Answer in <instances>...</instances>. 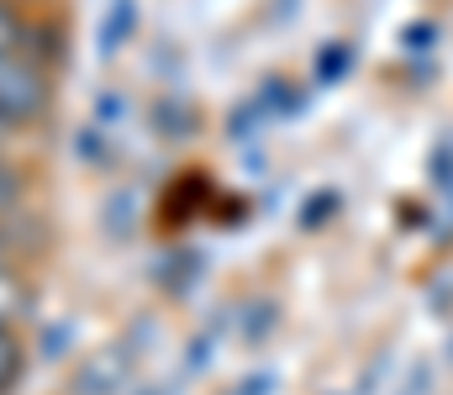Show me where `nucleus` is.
<instances>
[{
    "label": "nucleus",
    "mask_w": 453,
    "mask_h": 395,
    "mask_svg": "<svg viewBox=\"0 0 453 395\" xmlns=\"http://www.w3.org/2000/svg\"><path fill=\"white\" fill-rule=\"evenodd\" d=\"M53 111V85H48V69L11 48L0 53V127L16 132V127H37L42 117Z\"/></svg>",
    "instance_id": "1"
},
{
    "label": "nucleus",
    "mask_w": 453,
    "mask_h": 395,
    "mask_svg": "<svg viewBox=\"0 0 453 395\" xmlns=\"http://www.w3.org/2000/svg\"><path fill=\"white\" fill-rule=\"evenodd\" d=\"M27 311H32V290H27V279L11 269V259H0V322L16 327Z\"/></svg>",
    "instance_id": "2"
},
{
    "label": "nucleus",
    "mask_w": 453,
    "mask_h": 395,
    "mask_svg": "<svg viewBox=\"0 0 453 395\" xmlns=\"http://www.w3.org/2000/svg\"><path fill=\"white\" fill-rule=\"evenodd\" d=\"M21 375H27V348H21L16 327H5V322H0V395L16 391V385H21Z\"/></svg>",
    "instance_id": "3"
},
{
    "label": "nucleus",
    "mask_w": 453,
    "mask_h": 395,
    "mask_svg": "<svg viewBox=\"0 0 453 395\" xmlns=\"http://www.w3.org/2000/svg\"><path fill=\"white\" fill-rule=\"evenodd\" d=\"M21 201H27V185H21V169L0 153V227H11L16 222V211H21Z\"/></svg>",
    "instance_id": "4"
},
{
    "label": "nucleus",
    "mask_w": 453,
    "mask_h": 395,
    "mask_svg": "<svg viewBox=\"0 0 453 395\" xmlns=\"http://www.w3.org/2000/svg\"><path fill=\"white\" fill-rule=\"evenodd\" d=\"M27 16L11 5V0H0V53H11V48H27Z\"/></svg>",
    "instance_id": "5"
},
{
    "label": "nucleus",
    "mask_w": 453,
    "mask_h": 395,
    "mask_svg": "<svg viewBox=\"0 0 453 395\" xmlns=\"http://www.w3.org/2000/svg\"><path fill=\"white\" fill-rule=\"evenodd\" d=\"M0 259H11V238H5V227H0Z\"/></svg>",
    "instance_id": "6"
},
{
    "label": "nucleus",
    "mask_w": 453,
    "mask_h": 395,
    "mask_svg": "<svg viewBox=\"0 0 453 395\" xmlns=\"http://www.w3.org/2000/svg\"><path fill=\"white\" fill-rule=\"evenodd\" d=\"M0 142H5V127H0Z\"/></svg>",
    "instance_id": "7"
}]
</instances>
